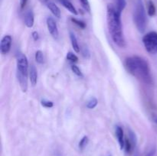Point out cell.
<instances>
[{"instance_id":"4","label":"cell","mask_w":157,"mask_h":156,"mask_svg":"<svg viewBox=\"0 0 157 156\" xmlns=\"http://www.w3.org/2000/svg\"><path fill=\"white\" fill-rule=\"evenodd\" d=\"M133 21L140 33H144L147 28V13L142 0H138L133 12Z\"/></svg>"},{"instance_id":"28","label":"cell","mask_w":157,"mask_h":156,"mask_svg":"<svg viewBox=\"0 0 157 156\" xmlns=\"http://www.w3.org/2000/svg\"><path fill=\"white\" fill-rule=\"evenodd\" d=\"M27 2L28 0H20V8H21V9H23L25 7Z\"/></svg>"},{"instance_id":"20","label":"cell","mask_w":157,"mask_h":156,"mask_svg":"<svg viewBox=\"0 0 157 156\" xmlns=\"http://www.w3.org/2000/svg\"><path fill=\"white\" fill-rule=\"evenodd\" d=\"M71 70L73 71V73H75V75H76V76H79V77H83V76H84V75H83L81 70H80V68L77 65L72 64V65H71Z\"/></svg>"},{"instance_id":"11","label":"cell","mask_w":157,"mask_h":156,"mask_svg":"<svg viewBox=\"0 0 157 156\" xmlns=\"http://www.w3.org/2000/svg\"><path fill=\"white\" fill-rule=\"evenodd\" d=\"M47 7L48 9L51 11V12H52L55 17H56V18H61V10H60V9L58 8V6H57L56 4H55L54 2H48Z\"/></svg>"},{"instance_id":"25","label":"cell","mask_w":157,"mask_h":156,"mask_svg":"<svg viewBox=\"0 0 157 156\" xmlns=\"http://www.w3.org/2000/svg\"><path fill=\"white\" fill-rule=\"evenodd\" d=\"M129 139H130V140H131V142H133V145H136V135H135V133L130 129H129Z\"/></svg>"},{"instance_id":"27","label":"cell","mask_w":157,"mask_h":156,"mask_svg":"<svg viewBox=\"0 0 157 156\" xmlns=\"http://www.w3.org/2000/svg\"><path fill=\"white\" fill-rule=\"evenodd\" d=\"M32 38L34 39V41H38V38H39V35H38V33L36 32V31H35V32H32Z\"/></svg>"},{"instance_id":"29","label":"cell","mask_w":157,"mask_h":156,"mask_svg":"<svg viewBox=\"0 0 157 156\" xmlns=\"http://www.w3.org/2000/svg\"><path fill=\"white\" fill-rule=\"evenodd\" d=\"M153 121H154L155 123L157 125V116H154V117H153Z\"/></svg>"},{"instance_id":"23","label":"cell","mask_w":157,"mask_h":156,"mask_svg":"<svg viewBox=\"0 0 157 156\" xmlns=\"http://www.w3.org/2000/svg\"><path fill=\"white\" fill-rule=\"evenodd\" d=\"M80 2L81 3V6L84 7V9H85L87 12H90V3H89L88 0H79Z\"/></svg>"},{"instance_id":"19","label":"cell","mask_w":157,"mask_h":156,"mask_svg":"<svg viewBox=\"0 0 157 156\" xmlns=\"http://www.w3.org/2000/svg\"><path fill=\"white\" fill-rule=\"evenodd\" d=\"M71 21L74 24H75L76 25H78V27L81 28L82 29H84L86 28V26H87L86 25V23L84 22V21H81V20H78L75 18H71Z\"/></svg>"},{"instance_id":"12","label":"cell","mask_w":157,"mask_h":156,"mask_svg":"<svg viewBox=\"0 0 157 156\" xmlns=\"http://www.w3.org/2000/svg\"><path fill=\"white\" fill-rule=\"evenodd\" d=\"M59 1L62 4V6H64L66 9H67L71 13H72L75 15H78V11H77V9H75L74 5L72 4L69 0H59Z\"/></svg>"},{"instance_id":"10","label":"cell","mask_w":157,"mask_h":156,"mask_svg":"<svg viewBox=\"0 0 157 156\" xmlns=\"http://www.w3.org/2000/svg\"><path fill=\"white\" fill-rule=\"evenodd\" d=\"M34 13L32 10H29L25 15V24L28 28H32L34 25Z\"/></svg>"},{"instance_id":"14","label":"cell","mask_w":157,"mask_h":156,"mask_svg":"<svg viewBox=\"0 0 157 156\" xmlns=\"http://www.w3.org/2000/svg\"><path fill=\"white\" fill-rule=\"evenodd\" d=\"M156 9L153 2L151 0H149L148 3H147V14H148V15L150 17L154 16L156 15Z\"/></svg>"},{"instance_id":"21","label":"cell","mask_w":157,"mask_h":156,"mask_svg":"<svg viewBox=\"0 0 157 156\" xmlns=\"http://www.w3.org/2000/svg\"><path fill=\"white\" fill-rule=\"evenodd\" d=\"M66 58H67V60H68L69 61H71V62L72 63H76L78 61V58L75 54L72 53V52H68V53L67 54Z\"/></svg>"},{"instance_id":"6","label":"cell","mask_w":157,"mask_h":156,"mask_svg":"<svg viewBox=\"0 0 157 156\" xmlns=\"http://www.w3.org/2000/svg\"><path fill=\"white\" fill-rule=\"evenodd\" d=\"M12 38L11 35H5L1 40L0 43V50L2 54H6L10 51L11 46H12Z\"/></svg>"},{"instance_id":"1","label":"cell","mask_w":157,"mask_h":156,"mask_svg":"<svg viewBox=\"0 0 157 156\" xmlns=\"http://www.w3.org/2000/svg\"><path fill=\"white\" fill-rule=\"evenodd\" d=\"M107 21L109 33L113 42L120 47H125L126 41L122 28L121 13L114 5H107Z\"/></svg>"},{"instance_id":"3","label":"cell","mask_w":157,"mask_h":156,"mask_svg":"<svg viewBox=\"0 0 157 156\" xmlns=\"http://www.w3.org/2000/svg\"><path fill=\"white\" fill-rule=\"evenodd\" d=\"M29 61L24 54H16V75L19 86L22 92L25 93L28 90V74H29Z\"/></svg>"},{"instance_id":"26","label":"cell","mask_w":157,"mask_h":156,"mask_svg":"<svg viewBox=\"0 0 157 156\" xmlns=\"http://www.w3.org/2000/svg\"><path fill=\"white\" fill-rule=\"evenodd\" d=\"M156 153V147H153V148H152L151 149H150V151L146 154L145 156H155Z\"/></svg>"},{"instance_id":"15","label":"cell","mask_w":157,"mask_h":156,"mask_svg":"<svg viewBox=\"0 0 157 156\" xmlns=\"http://www.w3.org/2000/svg\"><path fill=\"white\" fill-rule=\"evenodd\" d=\"M35 61L37 63L40 64H42L44 63V58L43 52L41 50H37L35 53Z\"/></svg>"},{"instance_id":"13","label":"cell","mask_w":157,"mask_h":156,"mask_svg":"<svg viewBox=\"0 0 157 156\" xmlns=\"http://www.w3.org/2000/svg\"><path fill=\"white\" fill-rule=\"evenodd\" d=\"M70 40H71V46L72 47H73L74 50H75L76 53H79L81 49H80L79 44H78V39H77L75 34L71 32H70Z\"/></svg>"},{"instance_id":"18","label":"cell","mask_w":157,"mask_h":156,"mask_svg":"<svg viewBox=\"0 0 157 156\" xmlns=\"http://www.w3.org/2000/svg\"><path fill=\"white\" fill-rule=\"evenodd\" d=\"M89 142V139L87 136H84L82 139H81V141L79 142V144H78V146H79V148L81 150H84L85 148V147L87 146V144Z\"/></svg>"},{"instance_id":"16","label":"cell","mask_w":157,"mask_h":156,"mask_svg":"<svg viewBox=\"0 0 157 156\" xmlns=\"http://www.w3.org/2000/svg\"><path fill=\"white\" fill-rule=\"evenodd\" d=\"M98 103V99H97L95 97H91L87 102V105H86V106H87L88 109L92 110V109H94L95 107L97 106Z\"/></svg>"},{"instance_id":"22","label":"cell","mask_w":157,"mask_h":156,"mask_svg":"<svg viewBox=\"0 0 157 156\" xmlns=\"http://www.w3.org/2000/svg\"><path fill=\"white\" fill-rule=\"evenodd\" d=\"M81 54L82 55L84 56V58H85L86 59H89L90 58V50H89L88 47L87 46L84 45L81 48Z\"/></svg>"},{"instance_id":"30","label":"cell","mask_w":157,"mask_h":156,"mask_svg":"<svg viewBox=\"0 0 157 156\" xmlns=\"http://www.w3.org/2000/svg\"><path fill=\"white\" fill-rule=\"evenodd\" d=\"M134 156H138V152H136V154H134Z\"/></svg>"},{"instance_id":"9","label":"cell","mask_w":157,"mask_h":156,"mask_svg":"<svg viewBox=\"0 0 157 156\" xmlns=\"http://www.w3.org/2000/svg\"><path fill=\"white\" fill-rule=\"evenodd\" d=\"M29 80L32 86H35L38 81V71L33 64H32L29 68Z\"/></svg>"},{"instance_id":"5","label":"cell","mask_w":157,"mask_h":156,"mask_svg":"<svg viewBox=\"0 0 157 156\" xmlns=\"http://www.w3.org/2000/svg\"><path fill=\"white\" fill-rule=\"evenodd\" d=\"M143 43L146 50L151 54H157V32H150L143 38Z\"/></svg>"},{"instance_id":"24","label":"cell","mask_w":157,"mask_h":156,"mask_svg":"<svg viewBox=\"0 0 157 156\" xmlns=\"http://www.w3.org/2000/svg\"><path fill=\"white\" fill-rule=\"evenodd\" d=\"M41 105H42L44 107H45V108H52V107H53L54 106V103L52 101L46 100V99H43V100H41Z\"/></svg>"},{"instance_id":"31","label":"cell","mask_w":157,"mask_h":156,"mask_svg":"<svg viewBox=\"0 0 157 156\" xmlns=\"http://www.w3.org/2000/svg\"><path fill=\"white\" fill-rule=\"evenodd\" d=\"M108 156H112V155H111V154H108Z\"/></svg>"},{"instance_id":"7","label":"cell","mask_w":157,"mask_h":156,"mask_svg":"<svg viewBox=\"0 0 157 156\" xmlns=\"http://www.w3.org/2000/svg\"><path fill=\"white\" fill-rule=\"evenodd\" d=\"M46 23H47V27L49 33L51 34L52 37L55 39L58 38V35H59V32H58V25H57L56 21H55L53 18L52 17H48L47 18V21H46Z\"/></svg>"},{"instance_id":"8","label":"cell","mask_w":157,"mask_h":156,"mask_svg":"<svg viewBox=\"0 0 157 156\" xmlns=\"http://www.w3.org/2000/svg\"><path fill=\"white\" fill-rule=\"evenodd\" d=\"M115 134H116V137L117 139L120 148L121 150H123V148H124V145H125V138H124V130L119 125L116 126V128H115Z\"/></svg>"},{"instance_id":"2","label":"cell","mask_w":157,"mask_h":156,"mask_svg":"<svg viewBox=\"0 0 157 156\" xmlns=\"http://www.w3.org/2000/svg\"><path fill=\"white\" fill-rule=\"evenodd\" d=\"M126 69L134 77L146 84H153L151 70L148 62L139 56H131L126 58L124 61Z\"/></svg>"},{"instance_id":"17","label":"cell","mask_w":157,"mask_h":156,"mask_svg":"<svg viewBox=\"0 0 157 156\" xmlns=\"http://www.w3.org/2000/svg\"><path fill=\"white\" fill-rule=\"evenodd\" d=\"M133 144L131 142L130 139H125V145H124V149H125L126 152L127 153H130L132 151V148H133Z\"/></svg>"}]
</instances>
